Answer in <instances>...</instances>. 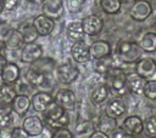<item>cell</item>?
Returning <instances> with one entry per match:
<instances>
[{"label": "cell", "mask_w": 156, "mask_h": 138, "mask_svg": "<svg viewBox=\"0 0 156 138\" xmlns=\"http://www.w3.org/2000/svg\"><path fill=\"white\" fill-rule=\"evenodd\" d=\"M143 54V50L138 42L130 40H121L115 50V57L124 64H135Z\"/></svg>", "instance_id": "1"}, {"label": "cell", "mask_w": 156, "mask_h": 138, "mask_svg": "<svg viewBox=\"0 0 156 138\" xmlns=\"http://www.w3.org/2000/svg\"><path fill=\"white\" fill-rule=\"evenodd\" d=\"M44 119L46 121V125L52 128H61V127H67L69 123V115L68 111H66L62 107H60L55 100H52L48 108L45 109Z\"/></svg>", "instance_id": "2"}, {"label": "cell", "mask_w": 156, "mask_h": 138, "mask_svg": "<svg viewBox=\"0 0 156 138\" xmlns=\"http://www.w3.org/2000/svg\"><path fill=\"white\" fill-rule=\"evenodd\" d=\"M110 82V92H113L117 97H122L128 92L127 87V74L118 67H113L107 74Z\"/></svg>", "instance_id": "3"}, {"label": "cell", "mask_w": 156, "mask_h": 138, "mask_svg": "<svg viewBox=\"0 0 156 138\" xmlns=\"http://www.w3.org/2000/svg\"><path fill=\"white\" fill-rule=\"evenodd\" d=\"M24 80L33 86L34 88H38L39 91H50V88L54 86L52 84V79L50 76V74H45L41 73L34 68H29L27 69L26 74H24Z\"/></svg>", "instance_id": "4"}, {"label": "cell", "mask_w": 156, "mask_h": 138, "mask_svg": "<svg viewBox=\"0 0 156 138\" xmlns=\"http://www.w3.org/2000/svg\"><path fill=\"white\" fill-rule=\"evenodd\" d=\"M55 74H56V79H57V81L60 84H62V85H71V84H73L78 79L79 69L74 64L66 62V63H61V64L56 65Z\"/></svg>", "instance_id": "5"}, {"label": "cell", "mask_w": 156, "mask_h": 138, "mask_svg": "<svg viewBox=\"0 0 156 138\" xmlns=\"http://www.w3.org/2000/svg\"><path fill=\"white\" fill-rule=\"evenodd\" d=\"M43 57V46L38 42L24 44L21 48L20 61L26 64H33L39 58Z\"/></svg>", "instance_id": "6"}, {"label": "cell", "mask_w": 156, "mask_h": 138, "mask_svg": "<svg viewBox=\"0 0 156 138\" xmlns=\"http://www.w3.org/2000/svg\"><path fill=\"white\" fill-rule=\"evenodd\" d=\"M82 27H83V31L85 35L88 36H96L102 31L104 28V21L100 16L98 15H88L85 16L82 21Z\"/></svg>", "instance_id": "7"}, {"label": "cell", "mask_w": 156, "mask_h": 138, "mask_svg": "<svg viewBox=\"0 0 156 138\" xmlns=\"http://www.w3.org/2000/svg\"><path fill=\"white\" fill-rule=\"evenodd\" d=\"M54 100L62 107L66 111H72L74 110L76 105H77V97L76 93L69 90V88H58L57 92L54 96Z\"/></svg>", "instance_id": "8"}, {"label": "cell", "mask_w": 156, "mask_h": 138, "mask_svg": "<svg viewBox=\"0 0 156 138\" xmlns=\"http://www.w3.org/2000/svg\"><path fill=\"white\" fill-rule=\"evenodd\" d=\"M152 13V5L147 0H135L129 10V16L136 22H144Z\"/></svg>", "instance_id": "9"}, {"label": "cell", "mask_w": 156, "mask_h": 138, "mask_svg": "<svg viewBox=\"0 0 156 138\" xmlns=\"http://www.w3.org/2000/svg\"><path fill=\"white\" fill-rule=\"evenodd\" d=\"M135 73L141 76L143 79L152 80V77L156 75V62L151 57H141L135 63Z\"/></svg>", "instance_id": "10"}, {"label": "cell", "mask_w": 156, "mask_h": 138, "mask_svg": "<svg viewBox=\"0 0 156 138\" xmlns=\"http://www.w3.org/2000/svg\"><path fill=\"white\" fill-rule=\"evenodd\" d=\"M41 10L45 16L56 21L63 16L65 12L63 0H41Z\"/></svg>", "instance_id": "11"}, {"label": "cell", "mask_w": 156, "mask_h": 138, "mask_svg": "<svg viewBox=\"0 0 156 138\" xmlns=\"http://www.w3.org/2000/svg\"><path fill=\"white\" fill-rule=\"evenodd\" d=\"M22 128L29 137L40 136L45 128L44 121L37 115H28L22 121Z\"/></svg>", "instance_id": "12"}, {"label": "cell", "mask_w": 156, "mask_h": 138, "mask_svg": "<svg viewBox=\"0 0 156 138\" xmlns=\"http://www.w3.org/2000/svg\"><path fill=\"white\" fill-rule=\"evenodd\" d=\"M71 56L72 59L78 63V64H83L87 63L88 61H90V50H89V45L82 40V41H77L73 42L72 47H71Z\"/></svg>", "instance_id": "13"}, {"label": "cell", "mask_w": 156, "mask_h": 138, "mask_svg": "<svg viewBox=\"0 0 156 138\" xmlns=\"http://www.w3.org/2000/svg\"><path fill=\"white\" fill-rule=\"evenodd\" d=\"M32 24L34 25V28L38 31L39 36H48V35H50L54 31V28H55L54 19L49 18L44 13L35 16L33 22H32Z\"/></svg>", "instance_id": "14"}, {"label": "cell", "mask_w": 156, "mask_h": 138, "mask_svg": "<svg viewBox=\"0 0 156 138\" xmlns=\"http://www.w3.org/2000/svg\"><path fill=\"white\" fill-rule=\"evenodd\" d=\"M54 100V97L48 91H38L32 94L30 97V104L32 108L37 113H44L48 105Z\"/></svg>", "instance_id": "15"}, {"label": "cell", "mask_w": 156, "mask_h": 138, "mask_svg": "<svg viewBox=\"0 0 156 138\" xmlns=\"http://www.w3.org/2000/svg\"><path fill=\"white\" fill-rule=\"evenodd\" d=\"M127 111V104L122 99V97H113L110 99L105 107V115L112 117V119H118L121 117L124 113Z\"/></svg>", "instance_id": "16"}, {"label": "cell", "mask_w": 156, "mask_h": 138, "mask_svg": "<svg viewBox=\"0 0 156 138\" xmlns=\"http://www.w3.org/2000/svg\"><path fill=\"white\" fill-rule=\"evenodd\" d=\"M121 128L128 136H139L144 131V121L136 115H130L123 120Z\"/></svg>", "instance_id": "17"}, {"label": "cell", "mask_w": 156, "mask_h": 138, "mask_svg": "<svg viewBox=\"0 0 156 138\" xmlns=\"http://www.w3.org/2000/svg\"><path fill=\"white\" fill-rule=\"evenodd\" d=\"M0 79L5 84H10V85L16 84L21 79V69H20V67L15 62H10L9 61L7 64L5 65L2 73H1Z\"/></svg>", "instance_id": "18"}, {"label": "cell", "mask_w": 156, "mask_h": 138, "mask_svg": "<svg viewBox=\"0 0 156 138\" xmlns=\"http://www.w3.org/2000/svg\"><path fill=\"white\" fill-rule=\"evenodd\" d=\"M89 50H90V58L98 59V58H102L106 57L108 54H111L112 50H111V44L106 40H96L94 41L91 45H89Z\"/></svg>", "instance_id": "19"}, {"label": "cell", "mask_w": 156, "mask_h": 138, "mask_svg": "<svg viewBox=\"0 0 156 138\" xmlns=\"http://www.w3.org/2000/svg\"><path fill=\"white\" fill-rule=\"evenodd\" d=\"M113 67H117V65H116V57L112 54L93 61V69L98 74L106 75Z\"/></svg>", "instance_id": "20"}, {"label": "cell", "mask_w": 156, "mask_h": 138, "mask_svg": "<svg viewBox=\"0 0 156 138\" xmlns=\"http://www.w3.org/2000/svg\"><path fill=\"white\" fill-rule=\"evenodd\" d=\"M146 80L143 79L141 76H139L136 73L134 74H127V87H128V92L135 94V96H140L144 94V87H145Z\"/></svg>", "instance_id": "21"}, {"label": "cell", "mask_w": 156, "mask_h": 138, "mask_svg": "<svg viewBox=\"0 0 156 138\" xmlns=\"http://www.w3.org/2000/svg\"><path fill=\"white\" fill-rule=\"evenodd\" d=\"M32 107L30 104V97L26 94H17L15 99L11 103V109L13 113H16L18 116H24L29 108Z\"/></svg>", "instance_id": "22"}, {"label": "cell", "mask_w": 156, "mask_h": 138, "mask_svg": "<svg viewBox=\"0 0 156 138\" xmlns=\"http://www.w3.org/2000/svg\"><path fill=\"white\" fill-rule=\"evenodd\" d=\"M66 36L69 41L72 42H77V41H82L84 40V31H83V27H82V23L78 22V21H73V22H69L67 25H66Z\"/></svg>", "instance_id": "23"}, {"label": "cell", "mask_w": 156, "mask_h": 138, "mask_svg": "<svg viewBox=\"0 0 156 138\" xmlns=\"http://www.w3.org/2000/svg\"><path fill=\"white\" fill-rule=\"evenodd\" d=\"M2 42L5 44V46L9 50H20L24 45L20 30L18 29H13V28H11V30L7 33V35L5 36Z\"/></svg>", "instance_id": "24"}, {"label": "cell", "mask_w": 156, "mask_h": 138, "mask_svg": "<svg viewBox=\"0 0 156 138\" xmlns=\"http://www.w3.org/2000/svg\"><path fill=\"white\" fill-rule=\"evenodd\" d=\"M110 96V88L105 84H99L96 85L90 93V99L94 104H101L104 103Z\"/></svg>", "instance_id": "25"}, {"label": "cell", "mask_w": 156, "mask_h": 138, "mask_svg": "<svg viewBox=\"0 0 156 138\" xmlns=\"http://www.w3.org/2000/svg\"><path fill=\"white\" fill-rule=\"evenodd\" d=\"M16 96H17V92H16L13 85L5 84V82H2L0 85V103L1 104L11 107V103Z\"/></svg>", "instance_id": "26"}, {"label": "cell", "mask_w": 156, "mask_h": 138, "mask_svg": "<svg viewBox=\"0 0 156 138\" xmlns=\"http://www.w3.org/2000/svg\"><path fill=\"white\" fill-rule=\"evenodd\" d=\"M138 44L141 47L143 52H147V53L156 52V33L154 31L145 33Z\"/></svg>", "instance_id": "27"}, {"label": "cell", "mask_w": 156, "mask_h": 138, "mask_svg": "<svg viewBox=\"0 0 156 138\" xmlns=\"http://www.w3.org/2000/svg\"><path fill=\"white\" fill-rule=\"evenodd\" d=\"M20 33H21V36L23 39V42L24 44H29V42H35L37 39L39 38V34L38 31L35 30L34 25L29 22L27 23H23L21 27H20Z\"/></svg>", "instance_id": "28"}, {"label": "cell", "mask_w": 156, "mask_h": 138, "mask_svg": "<svg viewBox=\"0 0 156 138\" xmlns=\"http://www.w3.org/2000/svg\"><path fill=\"white\" fill-rule=\"evenodd\" d=\"M116 128H117V121H116V119H112V117H110L107 115L104 116V117H101L99 120L98 125H96V130L98 131H101V132H104V133H106L108 136Z\"/></svg>", "instance_id": "29"}, {"label": "cell", "mask_w": 156, "mask_h": 138, "mask_svg": "<svg viewBox=\"0 0 156 138\" xmlns=\"http://www.w3.org/2000/svg\"><path fill=\"white\" fill-rule=\"evenodd\" d=\"M13 127V115L12 109L10 108H0V131L12 128Z\"/></svg>", "instance_id": "30"}, {"label": "cell", "mask_w": 156, "mask_h": 138, "mask_svg": "<svg viewBox=\"0 0 156 138\" xmlns=\"http://www.w3.org/2000/svg\"><path fill=\"white\" fill-rule=\"evenodd\" d=\"M101 10L107 15H116L121 11V0H99Z\"/></svg>", "instance_id": "31"}, {"label": "cell", "mask_w": 156, "mask_h": 138, "mask_svg": "<svg viewBox=\"0 0 156 138\" xmlns=\"http://www.w3.org/2000/svg\"><path fill=\"white\" fill-rule=\"evenodd\" d=\"M32 65L33 67L38 65V68H34V69H37V70H39L41 73H45V74H50L56 68V63H55V61L52 58H43V57L39 58L37 62H34Z\"/></svg>", "instance_id": "32"}, {"label": "cell", "mask_w": 156, "mask_h": 138, "mask_svg": "<svg viewBox=\"0 0 156 138\" xmlns=\"http://www.w3.org/2000/svg\"><path fill=\"white\" fill-rule=\"evenodd\" d=\"M85 0H66V8L69 13H78L83 10Z\"/></svg>", "instance_id": "33"}, {"label": "cell", "mask_w": 156, "mask_h": 138, "mask_svg": "<svg viewBox=\"0 0 156 138\" xmlns=\"http://www.w3.org/2000/svg\"><path fill=\"white\" fill-rule=\"evenodd\" d=\"M144 131L149 137L156 136V115H151L144 121Z\"/></svg>", "instance_id": "34"}, {"label": "cell", "mask_w": 156, "mask_h": 138, "mask_svg": "<svg viewBox=\"0 0 156 138\" xmlns=\"http://www.w3.org/2000/svg\"><path fill=\"white\" fill-rule=\"evenodd\" d=\"M144 96L151 100L156 99V80H147L144 87Z\"/></svg>", "instance_id": "35"}, {"label": "cell", "mask_w": 156, "mask_h": 138, "mask_svg": "<svg viewBox=\"0 0 156 138\" xmlns=\"http://www.w3.org/2000/svg\"><path fill=\"white\" fill-rule=\"evenodd\" d=\"M13 86H15V90H16L17 94H26V96H28V93H30L33 91V88H34L26 80L24 81H20L18 80L16 84H13Z\"/></svg>", "instance_id": "36"}, {"label": "cell", "mask_w": 156, "mask_h": 138, "mask_svg": "<svg viewBox=\"0 0 156 138\" xmlns=\"http://www.w3.org/2000/svg\"><path fill=\"white\" fill-rule=\"evenodd\" d=\"M50 138H73V133L68 127H61L54 130Z\"/></svg>", "instance_id": "37"}, {"label": "cell", "mask_w": 156, "mask_h": 138, "mask_svg": "<svg viewBox=\"0 0 156 138\" xmlns=\"http://www.w3.org/2000/svg\"><path fill=\"white\" fill-rule=\"evenodd\" d=\"M20 1L21 0H1L2 12H13L18 7Z\"/></svg>", "instance_id": "38"}, {"label": "cell", "mask_w": 156, "mask_h": 138, "mask_svg": "<svg viewBox=\"0 0 156 138\" xmlns=\"http://www.w3.org/2000/svg\"><path fill=\"white\" fill-rule=\"evenodd\" d=\"M29 136L26 133V131L21 127H12L11 128V138H28Z\"/></svg>", "instance_id": "39"}, {"label": "cell", "mask_w": 156, "mask_h": 138, "mask_svg": "<svg viewBox=\"0 0 156 138\" xmlns=\"http://www.w3.org/2000/svg\"><path fill=\"white\" fill-rule=\"evenodd\" d=\"M11 30V27L7 22H2L0 21V41H2L5 39V36L7 35V33Z\"/></svg>", "instance_id": "40"}, {"label": "cell", "mask_w": 156, "mask_h": 138, "mask_svg": "<svg viewBox=\"0 0 156 138\" xmlns=\"http://www.w3.org/2000/svg\"><path fill=\"white\" fill-rule=\"evenodd\" d=\"M129 136L122 130V128H116L111 134H110V138H128Z\"/></svg>", "instance_id": "41"}, {"label": "cell", "mask_w": 156, "mask_h": 138, "mask_svg": "<svg viewBox=\"0 0 156 138\" xmlns=\"http://www.w3.org/2000/svg\"><path fill=\"white\" fill-rule=\"evenodd\" d=\"M89 138H110V136L106 134V133H104V132H101V131L95 130V131H93V132L90 133Z\"/></svg>", "instance_id": "42"}, {"label": "cell", "mask_w": 156, "mask_h": 138, "mask_svg": "<svg viewBox=\"0 0 156 138\" xmlns=\"http://www.w3.org/2000/svg\"><path fill=\"white\" fill-rule=\"evenodd\" d=\"M7 62H9L7 57L0 54V76H1V73H2V70H4V68H5V65L7 64Z\"/></svg>", "instance_id": "43"}, {"label": "cell", "mask_w": 156, "mask_h": 138, "mask_svg": "<svg viewBox=\"0 0 156 138\" xmlns=\"http://www.w3.org/2000/svg\"><path fill=\"white\" fill-rule=\"evenodd\" d=\"M0 138H11V128L0 131Z\"/></svg>", "instance_id": "44"}, {"label": "cell", "mask_w": 156, "mask_h": 138, "mask_svg": "<svg viewBox=\"0 0 156 138\" xmlns=\"http://www.w3.org/2000/svg\"><path fill=\"white\" fill-rule=\"evenodd\" d=\"M2 12V4H1V0H0V13Z\"/></svg>", "instance_id": "45"}, {"label": "cell", "mask_w": 156, "mask_h": 138, "mask_svg": "<svg viewBox=\"0 0 156 138\" xmlns=\"http://www.w3.org/2000/svg\"><path fill=\"white\" fill-rule=\"evenodd\" d=\"M128 138H138V137H136V136H129Z\"/></svg>", "instance_id": "46"}, {"label": "cell", "mask_w": 156, "mask_h": 138, "mask_svg": "<svg viewBox=\"0 0 156 138\" xmlns=\"http://www.w3.org/2000/svg\"><path fill=\"white\" fill-rule=\"evenodd\" d=\"M150 138H156V136H152V137H150Z\"/></svg>", "instance_id": "47"}, {"label": "cell", "mask_w": 156, "mask_h": 138, "mask_svg": "<svg viewBox=\"0 0 156 138\" xmlns=\"http://www.w3.org/2000/svg\"><path fill=\"white\" fill-rule=\"evenodd\" d=\"M121 1H128V0H121Z\"/></svg>", "instance_id": "48"}]
</instances>
